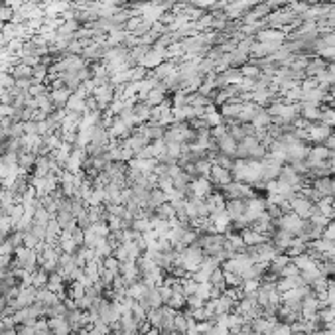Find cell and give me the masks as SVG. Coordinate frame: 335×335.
Wrapping results in <instances>:
<instances>
[{
  "instance_id": "5",
  "label": "cell",
  "mask_w": 335,
  "mask_h": 335,
  "mask_svg": "<svg viewBox=\"0 0 335 335\" xmlns=\"http://www.w3.org/2000/svg\"><path fill=\"white\" fill-rule=\"evenodd\" d=\"M144 335H160V333H158V329H152V331H148V333H144Z\"/></svg>"
},
{
  "instance_id": "3",
  "label": "cell",
  "mask_w": 335,
  "mask_h": 335,
  "mask_svg": "<svg viewBox=\"0 0 335 335\" xmlns=\"http://www.w3.org/2000/svg\"><path fill=\"white\" fill-rule=\"evenodd\" d=\"M211 190H213V183L209 178H197L190 183V195L192 197H199V199H203L207 195L211 194Z\"/></svg>"
},
{
  "instance_id": "2",
  "label": "cell",
  "mask_w": 335,
  "mask_h": 335,
  "mask_svg": "<svg viewBox=\"0 0 335 335\" xmlns=\"http://www.w3.org/2000/svg\"><path fill=\"white\" fill-rule=\"evenodd\" d=\"M313 205H316V203H313L311 199H308V197H304L302 194H298L294 199H290V209H292V213H296L298 217H302L304 221L309 219Z\"/></svg>"
},
{
  "instance_id": "1",
  "label": "cell",
  "mask_w": 335,
  "mask_h": 335,
  "mask_svg": "<svg viewBox=\"0 0 335 335\" xmlns=\"http://www.w3.org/2000/svg\"><path fill=\"white\" fill-rule=\"evenodd\" d=\"M93 101L99 104V109H104L115 101V85L113 83H104V85H97V89H93Z\"/></svg>"
},
{
  "instance_id": "4",
  "label": "cell",
  "mask_w": 335,
  "mask_h": 335,
  "mask_svg": "<svg viewBox=\"0 0 335 335\" xmlns=\"http://www.w3.org/2000/svg\"><path fill=\"white\" fill-rule=\"evenodd\" d=\"M195 4H199V6H209V4H215V0H195Z\"/></svg>"
}]
</instances>
